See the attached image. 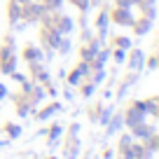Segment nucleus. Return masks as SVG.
Segmentation results:
<instances>
[{
    "label": "nucleus",
    "mask_w": 159,
    "mask_h": 159,
    "mask_svg": "<svg viewBox=\"0 0 159 159\" xmlns=\"http://www.w3.org/2000/svg\"><path fill=\"white\" fill-rule=\"evenodd\" d=\"M16 68V56H14V45H12V40H5V45L0 49V70L5 75L14 73Z\"/></svg>",
    "instance_id": "f257e3e1"
},
{
    "label": "nucleus",
    "mask_w": 159,
    "mask_h": 159,
    "mask_svg": "<svg viewBox=\"0 0 159 159\" xmlns=\"http://www.w3.org/2000/svg\"><path fill=\"white\" fill-rule=\"evenodd\" d=\"M145 110H143V101H138V103H134L129 110H126V115H124V122L129 126H136V124H140V122H145Z\"/></svg>",
    "instance_id": "f03ea898"
},
{
    "label": "nucleus",
    "mask_w": 159,
    "mask_h": 159,
    "mask_svg": "<svg viewBox=\"0 0 159 159\" xmlns=\"http://www.w3.org/2000/svg\"><path fill=\"white\" fill-rule=\"evenodd\" d=\"M45 7L42 5H33V2H26L24 10H21V19H28V21H38L42 19V14H45Z\"/></svg>",
    "instance_id": "7ed1b4c3"
},
{
    "label": "nucleus",
    "mask_w": 159,
    "mask_h": 159,
    "mask_svg": "<svg viewBox=\"0 0 159 159\" xmlns=\"http://www.w3.org/2000/svg\"><path fill=\"white\" fill-rule=\"evenodd\" d=\"M124 159H145V148L143 143H129L124 150H122Z\"/></svg>",
    "instance_id": "20e7f679"
},
{
    "label": "nucleus",
    "mask_w": 159,
    "mask_h": 159,
    "mask_svg": "<svg viewBox=\"0 0 159 159\" xmlns=\"http://www.w3.org/2000/svg\"><path fill=\"white\" fill-rule=\"evenodd\" d=\"M112 19L115 24H124V26H134V16H131V10L129 7H117V10L112 12Z\"/></svg>",
    "instance_id": "39448f33"
},
{
    "label": "nucleus",
    "mask_w": 159,
    "mask_h": 159,
    "mask_svg": "<svg viewBox=\"0 0 159 159\" xmlns=\"http://www.w3.org/2000/svg\"><path fill=\"white\" fill-rule=\"evenodd\" d=\"M30 73H33L35 82H40V84H49V73L42 68L40 61H33V63H30Z\"/></svg>",
    "instance_id": "423d86ee"
},
{
    "label": "nucleus",
    "mask_w": 159,
    "mask_h": 159,
    "mask_svg": "<svg viewBox=\"0 0 159 159\" xmlns=\"http://www.w3.org/2000/svg\"><path fill=\"white\" fill-rule=\"evenodd\" d=\"M131 129H134V136H131V138H140V143H143L145 138H150V136L154 134V126L145 124V122H140V124L131 126Z\"/></svg>",
    "instance_id": "0eeeda50"
},
{
    "label": "nucleus",
    "mask_w": 159,
    "mask_h": 159,
    "mask_svg": "<svg viewBox=\"0 0 159 159\" xmlns=\"http://www.w3.org/2000/svg\"><path fill=\"white\" fill-rule=\"evenodd\" d=\"M42 40H45L49 47H56V45H59V40H61V33L54 30L52 26H47V28H42Z\"/></svg>",
    "instance_id": "6e6552de"
},
{
    "label": "nucleus",
    "mask_w": 159,
    "mask_h": 159,
    "mask_svg": "<svg viewBox=\"0 0 159 159\" xmlns=\"http://www.w3.org/2000/svg\"><path fill=\"white\" fill-rule=\"evenodd\" d=\"M143 63H145V54L140 49H134V52H131V59H129V68L131 70H140Z\"/></svg>",
    "instance_id": "1a4fd4ad"
},
{
    "label": "nucleus",
    "mask_w": 159,
    "mask_h": 159,
    "mask_svg": "<svg viewBox=\"0 0 159 159\" xmlns=\"http://www.w3.org/2000/svg\"><path fill=\"white\" fill-rule=\"evenodd\" d=\"M21 10H24V5H21V2H16V0H12V2H10V10H7V16H10V21H12V24L21 21Z\"/></svg>",
    "instance_id": "9d476101"
},
{
    "label": "nucleus",
    "mask_w": 159,
    "mask_h": 159,
    "mask_svg": "<svg viewBox=\"0 0 159 159\" xmlns=\"http://www.w3.org/2000/svg\"><path fill=\"white\" fill-rule=\"evenodd\" d=\"M96 52H98V42H89V47H82V52H80V54H82V61H87V63H89V61H94V56H96Z\"/></svg>",
    "instance_id": "9b49d317"
},
{
    "label": "nucleus",
    "mask_w": 159,
    "mask_h": 159,
    "mask_svg": "<svg viewBox=\"0 0 159 159\" xmlns=\"http://www.w3.org/2000/svg\"><path fill=\"white\" fill-rule=\"evenodd\" d=\"M152 28V19H140V21H134V30H136V35H145L148 30Z\"/></svg>",
    "instance_id": "f8f14e48"
},
{
    "label": "nucleus",
    "mask_w": 159,
    "mask_h": 159,
    "mask_svg": "<svg viewBox=\"0 0 159 159\" xmlns=\"http://www.w3.org/2000/svg\"><path fill=\"white\" fill-rule=\"evenodd\" d=\"M108 21H110V14H108V12H101L98 19H96V26H98L101 38H105V33H108Z\"/></svg>",
    "instance_id": "ddd939ff"
},
{
    "label": "nucleus",
    "mask_w": 159,
    "mask_h": 159,
    "mask_svg": "<svg viewBox=\"0 0 159 159\" xmlns=\"http://www.w3.org/2000/svg\"><path fill=\"white\" fill-rule=\"evenodd\" d=\"M24 59L28 61V63H33V61H42V52H40L38 47H26V49H24Z\"/></svg>",
    "instance_id": "4468645a"
},
{
    "label": "nucleus",
    "mask_w": 159,
    "mask_h": 159,
    "mask_svg": "<svg viewBox=\"0 0 159 159\" xmlns=\"http://www.w3.org/2000/svg\"><path fill=\"white\" fill-rule=\"evenodd\" d=\"M59 110H61V105H59V103H52L49 108H45L42 112L38 115V119H42V122H45L47 117H52V115H54V112H59Z\"/></svg>",
    "instance_id": "2eb2a0df"
},
{
    "label": "nucleus",
    "mask_w": 159,
    "mask_h": 159,
    "mask_svg": "<svg viewBox=\"0 0 159 159\" xmlns=\"http://www.w3.org/2000/svg\"><path fill=\"white\" fill-rule=\"evenodd\" d=\"M61 5H63V0H45V5H42V7H45L47 12H56Z\"/></svg>",
    "instance_id": "dca6fc26"
},
{
    "label": "nucleus",
    "mask_w": 159,
    "mask_h": 159,
    "mask_svg": "<svg viewBox=\"0 0 159 159\" xmlns=\"http://www.w3.org/2000/svg\"><path fill=\"white\" fill-rule=\"evenodd\" d=\"M84 77V73H82V70H73V73H70V77H68V84H80V80Z\"/></svg>",
    "instance_id": "f3484780"
},
{
    "label": "nucleus",
    "mask_w": 159,
    "mask_h": 159,
    "mask_svg": "<svg viewBox=\"0 0 159 159\" xmlns=\"http://www.w3.org/2000/svg\"><path fill=\"white\" fill-rule=\"evenodd\" d=\"M115 45H117L119 49H129V47H131V40H129V38H122V35H119V38H115Z\"/></svg>",
    "instance_id": "a211bd4d"
},
{
    "label": "nucleus",
    "mask_w": 159,
    "mask_h": 159,
    "mask_svg": "<svg viewBox=\"0 0 159 159\" xmlns=\"http://www.w3.org/2000/svg\"><path fill=\"white\" fill-rule=\"evenodd\" d=\"M5 131H7V136H12V138L21 136V126H16V124H7V126H5Z\"/></svg>",
    "instance_id": "6ab92c4d"
},
{
    "label": "nucleus",
    "mask_w": 159,
    "mask_h": 159,
    "mask_svg": "<svg viewBox=\"0 0 159 159\" xmlns=\"http://www.w3.org/2000/svg\"><path fill=\"white\" fill-rule=\"evenodd\" d=\"M59 136H61V126L54 124V126L49 129V140H52V143H56V140H59Z\"/></svg>",
    "instance_id": "aec40b11"
},
{
    "label": "nucleus",
    "mask_w": 159,
    "mask_h": 159,
    "mask_svg": "<svg viewBox=\"0 0 159 159\" xmlns=\"http://www.w3.org/2000/svg\"><path fill=\"white\" fill-rule=\"evenodd\" d=\"M122 122H124V119H122V117H115V122H112V124H110L108 134H115V131H119V126H122Z\"/></svg>",
    "instance_id": "412c9836"
},
{
    "label": "nucleus",
    "mask_w": 159,
    "mask_h": 159,
    "mask_svg": "<svg viewBox=\"0 0 159 159\" xmlns=\"http://www.w3.org/2000/svg\"><path fill=\"white\" fill-rule=\"evenodd\" d=\"M56 49H59V52H63V54H66V52H70V42H68V40H59Z\"/></svg>",
    "instance_id": "4be33fe9"
},
{
    "label": "nucleus",
    "mask_w": 159,
    "mask_h": 159,
    "mask_svg": "<svg viewBox=\"0 0 159 159\" xmlns=\"http://www.w3.org/2000/svg\"><path fill=\"white\" fill-rule=\"evenodd\" d=\"M138 2H140V0H117L119 7H129V10H131L134 5H138Z\"/></svg>",
    "instance_id": "5701e85b"
},
{
    "label": "nucleus",
    "mask_w": 159,
    "mask_h": 159,
    "mask_svg": "<svg viewBox=\"0 0 159 159\" xmlns=\"http://www.w3.org/2000/svg\"><path fill=\"white\" fill-rule=\"evenodd\" d=\"M110 115H112V110H110V108H105L103 112H101V122H103V124H108V122H110Z\"/></svg>",
    "instance_id": "b1692460"
},
{
    "label": "nucleus",
    "mask_w": 159,
    "mask_h": 159,
    "mask_svg": "<svg viewBox=\"0 0 159 159\" xmlns=\"http://www.w3.org/2000/svg\"><path fill=\"white\" fill-rule=\"evenodd\" d=\"M129 143H134V140H131V136H122V140H119V150H124Z\"/></svg>",
    "instance_id": "393cba45"
},
{
    "label": "nucleus",
    "mask_w": 159,
    "mask_h": 159,
    "mask_svg": "<svg viewBox=\"0 0 159 159\" xmlns=\"http://www.w3.org/2000/svg\"><path fill=\"white\" fill-rule=\"evenodd\" d=\"M115 59L119 61V63H124V59H126V54H124V49H119L117 47V52H115Z\"/></svg>",
    "instance_id": "a878e982"
},
{
    "label": "nucleus",
    "mask_w": 159,
    "mask_h": 159,
    "mask_svg": "<svg viewBox=\"0 0 159 159\" xmlns=\"http://www.w3.org/2000/svg\"><path fill=\"white\" fill-rule=\"evenodd\" d=\"M91 91H94V84H87V87H82V94H84V96H91Z\"/></svg>",
    "instance_id": "bb28decb"
},
{
    "label": "nucleus",
    "mask_w": 159,
    "mask_h": 159,
    "mask_svg": "<svg viewBox=\"0 0 159 159\" xmlns=\"http://www.w3.org/2000/svg\"><path fill=\"white\" fill-rule=\"evenodd\" d=\"M148 66H150V68H157V56H152V59L148 61Z\"/></svg>",
    "instance_id": "cd10ccee"
},
{
    "label": "nucleus",
    "mask_w": 159,
    "mask_h": 159,
    "mask_svg": "<svg viewBox=\"0 0 159 159\" xmlns=\"http://www.w3.org/2000/svg\"><path fill=\"white\" fill-rule=\"evenodd\" d=\"M5 96H7V89H5L2 84H0V98H5Z\"/></svg>",
    "instance_id": "c85d7f7f"
},
{
    "label": "nucleus",
    "mask_w": 159,
    "mask_h": 159,
    "mask_svg": "<svg viewBox=\"0 0 159 159\" xmlns=\"http://www.w3.org/2000/svg\"><path fill=\"white\" fill-rule=\"evenodd\" d=\"M145 5H154V0H145Z\"/></svg>",
    "instance_id": "c756f323"
},
{
    "label": "nucleus",
    "mask_w": 159,
    "mask_h": 159,
    "mask_svg": "<svg viewBox=\"0 0 159 159\" xmlns=\"http://www.w3.org/2000/svg\"><path fill=\"white\" fill-rule=\"evenodd\" d=\"M16 2H21V5H26V2H28V0H16Z\"/></svg>",
    "instance_id": "7c9ffc66"
},
{
    "label": "nucleus",
    "mask_w": 159,
    "mask_h": 159,
    "mask_svg": "<svg viewBox=\"0 0 159 159\" xmlns=\"http://www.w3.org/2000/svg\"><path fill=\"white\" fill-rule=\"evenodd\" d=\"M52 159H56V157H52Z\"/></svg>",
    "instance_id": "2f4dec72"
}]
</instances>
